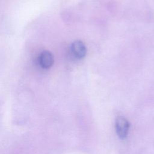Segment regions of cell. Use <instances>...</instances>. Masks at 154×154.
<instances>
[{
  "mask_svg": "<svg viewBox=\"0 0 154 154\" xmlns=\"http://www.w3.org/2000/svg\"><path fill=\"white\" fill-rule=\"evenodd\" d=\"M116 131L117 135L120 138L126 137L129 128V123L126 119L123 117H118L116 119L115 123Z\"/></svg>",
  "mask_w": 154,
  "mask_h": 154,
  "instance_id": "obj_1",
  "label": "cell"
},
{
  "mask_svg": "<svg viewBox=\"0 0 154 154\" xmlns=\"http://www.w3.org/2000/svg\"><path fill=\"white\" fill-rule=\"evenodd\" d=\"M38 61L42 68L49 69L54 64L53 55L48 51H42L38 56Z\"/></svg>",
  "mask_w": 154,
  "mask_h": 154,
  "instance_id": "obj_2",
  "label": "cell"
},
{
  "mask_svg": "<svg viewBox=\"0 0 154 154\" xmlns=\"http://www.w3.org/2000/svg\"><path fill=\"white\" fill-rule=\"evenodd\" d=\"M71 51L73 55L78 58H84L87 53V48L85 44L81 40L73 42L71 45Z\"/></svg>",
  "mask_w": 154,
  "mask_h": 154,
  "instance_id": "obj_3",
  "label": "cell"
}]
</instances>
